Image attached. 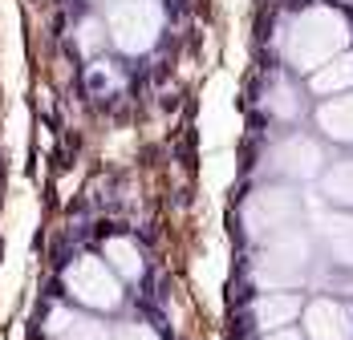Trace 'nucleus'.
Segmentation results:
<instances>
[{"instance_id":"obj_16","label":"nucleus","mask_w":353,"mask_h":340,"mask_svg":"<svg viewBox=\"0 0 353 340\" xmlns=\"http://www.w3.org/2000/svg\"><path fill=\"white\" fill-rule=\"evenodd\" d=\"M272 109H276V114H281V118H296V98H292V89H288V85H276V89H272Z\"/></svg>"},{"instance_id":"obj_14","label":"nucleus","mask_w":353,"mask_h":340,"mask_svg":"<svg viewBox=\"0 0 353 340\" xmlns=\"http://www.w3.org/2000/svg\"><path fill=\"white\" fill-rule=\"evenodd\" d=\"M325 195L341 206H353V162H337L325 174Z\"/></svg>"},{"instance_id":"obj_9","label":"nucleus","mask_w":353,"mask_h":340,"mask_svg":"<svg viewBox=\"0 0 353 340\" xmlns=\"http://www.w3.org/2000/svg\"><path fill=\"white\" fill-rule=\"evenodd\" d=\"M296 312H301V300L292 292H268L252 304V320H256V328L276 332V328H288L296 320Z\"/></svg>"},{"instance_id":"obj_10","label":"nucleus","mask_w":353,"mask_h":340,"mask_svg":"<svg viewBox=\"0 0 353 340\" xmlns=\"http://www.w3.org/2000/svg\"><path fill=\"white\" fill-rule=\"evenodd\" d=\"M309 85H313L317 98H341V94H350L353 89V53H337L333 61H325L309 77Z\"/></svg>"},{"instance_id":"obj_3","label":"nucleus","mask_w":353,"mask_h":340,"mask_svg":"<svg viewBox=\"0 0 353 340\" xmlns=\"http://www.w3.org/2000/svg\"><path fill=\"white\" fill-rule=\"evenodd\" d=\"M106 29L122 53H146L163 29V12L154 0H118L106 17Z\"/></svg>"},{"instance_id":"obj_12","label":"nucleus","mask_w":353,"mask_h":340,"mask_svg":"<svg viewBox=\"0 0 353 340\" xmlns=\"http://www.w3.org/2000/svg\"><path fill=\"white\" fill-rule=\"evenodd\" d=\"M321 235L329 243V255L341 268H353V215H325L321 219Z\"/></svg>"},{"instance_id":"obj_18","label":"nucleus","mask_w":353,"mask_h":340,"mask_svg":"<svg viewBox=\"0 0 353 340\" xmlns=\"http://www.w3.org/2000/svg\"><path fill=\"white\" fill-rule=\"evenodd\" d=\"M264 340H301V332H292V328H276V332H268Z\"/></svg>"},{"instance_id":"obj_5","label":"nucleus","mask_w":353,"mask_h":340,"mask_svg":"<svg viewBox=\"0 0 353 340\" xmlns=\"http://www.w3.org/2000/svg\"><path fill=\"white\" fill-rule=\"evenodd\" d=\"M65 288H70V296L77 300V304L98 308V312H110V308H118V300H122V284H118V275L110 272L106 259H94V255H85V259L70 264V272H65Z\"/></svg>"},{"instance_id":"obj_2","label":"nucleus","mask_w":353,"mask_h":340,"mask_svg":"<svg viewBox=\"0 0 353 340\" xmlns=\"http://www.w3.org/2000/svg\"><path fill=\"white\" fill-rule=\"evenodd\" d=\"M309 272V235L288 227L281 235L268 239L264 255L252 264V279L264 288V292H292Z\"/></svg>"},{"instance_id":"obj_17","label":"nucleus","mask_w":353,"mask_h":340,"mask_svg":"<svg viewBox=\"0 0 353 340\" xmlns=\"http://www.w3.org/2000/svg\"><path fill=\"white\" fill-rule=\"evenodd\" d=\"M114 340H159V337H154V328H146V324H122V328L114 332Z\"/></svg>"},{"instance_id":"obj_6","label":"nucleus","mask_w":353,"mask_h":340,"mask_svg":"<svg viewBox=\"0 0 353 340\" xmlns=\"http://www.w3.org/2000/svg\"><path fill=\"white\" fill-rule=\"evenodd\" d=\"M272 162H276V170H281L284 178H317L325 154H321V146L313 138H288V142L276 146Z\"/></svg>"},{"instance_id":"obj_15","label":"nucleus","mask_w":353,"mask_h":340,"mask_svg":"<svg viewBox=\"0 0 353 340\" xmlns=\"http://www.w3.org/2000/svg\"><path fill=\"white\" fill-rule=\"evenodd\" d=\"M77 45H81V53H94V49L102 45V25H98V21H81V29H77Z\"/></svg>"},{"instance_id":"obj_1","label":"nucleus","mask_w":353,"mask_h":340,"mask_svg":"<svg viewBox=\"0 0 353 340\" xmlns=\"http://www.w3.org/2000/svg\"><path fill=\"white\" fill-rule=\"evenodd\" d=\"M345 45H350V25L333 8H309V12H301L281 41L288 65L305 69V73H317L325 61H333L337 53H345Z\"/></svg>"},{"instance_id":"obj_19","label":"nucleus","mask_w":353,"mask_h":340,"mask_svg":"<svg viewBox=\"0 0 353 340\" xmlns=\"http://www.w3.org/2000/svg\"><path fill=\"white\" fill-rule=\"evenodd\" d=\"M223 4H228V8H240V4H244V0H223Z\"/></svg>"},{"instance_id":"obj_11","label":"nucleus","mask_w":353,"mask_h":340,"mask_svg":"<svg viewBox=\"0 0 353 340\" xmlns=\"http://www.w3.org/2000/svg\"><path fill=\"white\" fill-rule=\"evenodd\" d=\"M317 126L333 138V142H353V94L329 98V102L317 109Z\"/></svg>"},{"instance_id":"obj_13","label":"nucleus","mask_w":353,"mask_h":340,"mask_svg":"<svg viewBox=\"0 0 353 340\" xmlns=\"http://www.w3.org/2000/svg\"><path fill=\"white\" fill-rule=\"evenodd\" d=\"M106 264L122 275V279H139L142 275V255L130 239H110L106 243Z\"/></svg>"},{"instance_id":"obj_7","label":"nucleus","mask_w":353,"mask_h":340,"mask_svg":"<svg viewBox=\"0 0 353 340\" xmlns=\"http://www.w3.org/2000/svg\"><path fill=\"white\" fill-rule=\"evenodd\" d=\"M305 332L313 340H353L350 308H341L337 300H313L305 308Z\"/></svg>"},{"instance_id":"obj_8","label":"nucleus","mask_w":353,"mask_h":340,"mask_svg":"<svg viewBox=\"0 0 353 340\" xmlns=\"http://www.w3.org/2000/svg\"><path fill=\"white\" fill-rule=\"evenodd\" d=\"M45 332H49V340H114L106 332V324H98L90 316H77L70 308H53L49 320H45Z\"/></svg>"},{"instance_id":"obj_4","label":"nucleus","mask_w":353,"mask_h":340,"mask_svg":"<svg viewBox=\"0 0 353 340\" xmlns=\"http://www.w3.org/2000/svg\"><path fill=\"white\" fill-rule=\"evenodd\" d=\"M296 215H301V203L288 187H264L244 203V231L256 243H268L272 235L296 227Z\"/></svg>"}]
</instances>
